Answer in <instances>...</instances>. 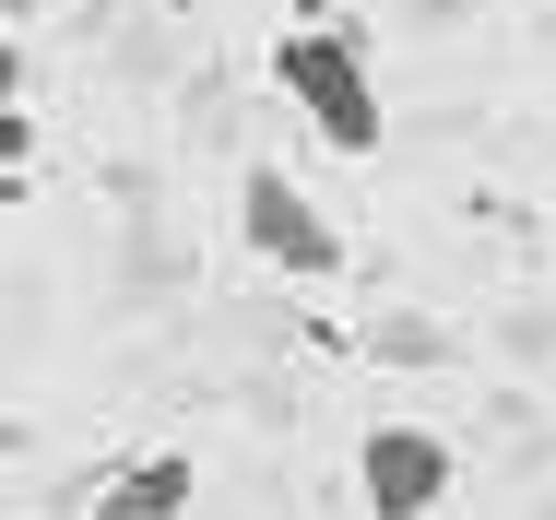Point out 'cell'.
Returning a JSON list of instances; mask_svg holds the SVG:
<instances>
[{"instance_id":"obj_5","label":"cell","mask_w":556,"mask_h":520,"mask_svg":"<svg viewBox=\"0 0 556 520\" xmlns=\"http://www.w3.org/2000/svg\"><path fill=\"white\" fill-rule=\"evenodd\" d=\"M24 166H36V106L12 96L0 106V178H24Z\"/></svg>"},{"instance_id":"obj_4","label":"cell","mask_w":556,"mask_h":520,"mask_svg":"<svg viewBox=\"0 0 556 520\" xmlns=\"http://www.w3.org/2000/svg\"><path fill=\"white\" fill-rule=\"evenodd\" d=\"M190 497H202V461L190 449H154V461H130L108 497H96V520H178Z\"/></svg>"},{"instance_id":"obj_2","label":"cell","mask_w":556,"mask_h":520,"mask_svg":"<svg viewBox=\"0 0 556 520\" xmlns=\"http://www.w3.org/2000/svg\"><path fill=\"white\" fill-rule=\"evenodd\" d=\"M237 237H249L273 272H296V284H332L343 261H355V249H343V225L308 202L285 166H249V178H237Z\"/></svg>"},{"instance_id":"obj_6","label":"cell","mask_w":556,"mask_h":520,"mask_svg":"<svg viewBox=\"0 0 556 520\" xmlns=\"http://www.w3.org/2000/svg\"><path fill=\"white\" fill-rule=\"evenodd\" d=\"M24 96V48H12V36H0V106Z\"/></svg>"},{"instance_id":"obj_3","label":"cell","mask_w":556,"mask_h":520,"mask_svg":"<svg viewBox=\"0 0 556 520\" xmlns=\"http://www.w3.org/2000/svg\"><path fill=\"white\" fill-rule=\"evenodd\" d=\"M450 485H462V461H450L439 426H403V415H391V426L355 437V509H367V520H439Z\"/></svg>"},{"instance_id":"obj_1","label":"cell","mask_w":556,"mask_h":520,"mask_svg":"<svg viewBox=\"0 0 556 520\" xmlns=\"http://www.w3.org/2000/svg\"><path fill=\"white\" fill-rule=\"evenodd\" d=\"M273 84L296 96V118L332 142V154H379L391 142V106H379V72H367V36L355 24H296L273 48Z\"/></svg>"},{"instance_id":"obj_7","label":"cell","mask_w":556,"mask_h":520,"mask_svg":"<svg viewBox=\"0 0 556 520\" xmlns=\"http://www.w3.org/2000/svg\"><path fill=\"white\" fill-rule=\"evenodd\" d=\"M296 24H332V0H296Z\"/></svg>"}]
</instances>
